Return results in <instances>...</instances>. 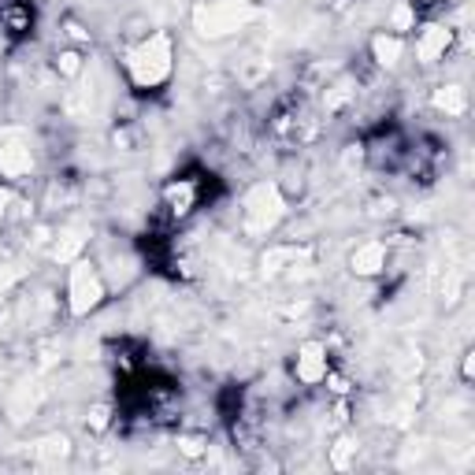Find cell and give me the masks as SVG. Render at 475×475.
Listing matches in <instances>:
<instances>
[{
  "label": "cell",
  "instance_id": "1",
  "mask_svg": "<svg viewBox=\"0 0 475 475\" xmlns=\"http://www.w3.org/2000/svg\"><path fill=\"white\" fill-rule=\"evenodd\" d=\"M127 79L134 89H160L171 71H174V48H171V34L157 30L148 34L145 41H138L131 53H127Z\"/></svg>",
  "mask_w": 475,
  "mask_h": 475
},
{
  "label": "cell",
  "instance_id": "2",
  "mask_svg": "<svg viewBox=\"0 0 475 475\" xmlns=\"http://www.w3.org/2000/svg\"><path fill=\"white\" fill-rule=\"evenodd\" d=\"M283 216H286V197L275 182H257L242 197V227H245V234L260 238V234L279 227Z\"/></svg>",
  "mask_w": 475,
  "mask_h": 475
},
{
  "label": "cell",
  "instance_id": "3",
  "mask_svg": "<svg viewBox=\"0 0 475 475\" xmlns=\"http://www.w3.org/2000/svg\"><path fill=\"white\" fill-rule=\"evenodd\" d=\"M105 297H108V286L101 279V271H97L93 260L79 257L74 264H67V312L71 316H89L105 305Z\"/></svg>",
  "mask_w": 475,
  "mask_h": 475
},
{
  "label": "cell",
  "instance_id": "4",
  "mask_svg": "<svg viewBox=\"0 0 475 475\" xmlns=\"http://www.w3.org/2000/svg\"><path fill=\"white\" fill-rule=\"evenodd\" d=\"M253 15L257 12H253L249 0H208V4L193 8V27L205 38H227L234 30H242Z\"/></svg>",
  "mask_w": 475,
  "mask_h": 475
},
{
  "label": "cell",
  "instance_id": "5",
  "mask_svg": "<svg viewBox=\"0 0 475 475\" xmlns=\"http://www.w3.org/2000/svg\"><path fill=\"white\" fill-rule=\"evenodd\" d=\"M34 171V148H30V138L8 127V131H0V174L12 182L19 179H27V174Z\"/></svg>",
  "mask_w": 475,
  "mask_h": 475
},
{
  "label": "cell",
  "instance_id": "6",
  "mask_svg": "<svg viewBox=\"0 0 475 475\" xmlns=\"http://www.w3.org/2000/svg\"><path fill=\"white\" fill-rule=\"evenodd\" d=\"M386 260H390L386 242L371 238V242L357 245L353 253H349V271H353L357 279H375V275H383V271H386Z\"/></svg>",
  "mask_w": 475,
  "mask_h": 475
},
{
  "label": "cell",
  "instance_id": "7",
  "mask_svg": "<svg viewBox=\"0 0 475 475\" xmlns=\"http://www.w3.org/2000/svg\"><path fill=\"white\" fill-rule=\"evenodd\" d=\"M449 45H454V27H445V22H428L416 38V60L420 64H438L449 53Z\"/></svg>",
  "mask_w": 475,
  "mask_h": 475
},
{
  "label": "cell",
  "instance_id": "8",
  "mask_svg": "<svg viewBox=\"0 0 475 475\" xmlns=\"http://www.w3.org/2000/svg\"><path fill=\"white\" fill-rule=\"evenodd\" d=\"M327 349H323V342H305L301 349H297V379H301L305 386H316L327 379Z\"/></svg>",
  "mask_w": 475,
  "mask_h": 475
},
{
  "label": "cell",
  "instance_id": "9",
  "mask_svg": "<svg viewBox=\"0 0 475 475\" xmlns=\"http://www.w3.org/2000/svg\"><path fill=\"white\" fill-rule=\"evenodd\" d=\"M86 238H89V231L86 227H60V234H56V242H53V260L56 264H74L82 257V249H86Z\"/></svg>",
  "mask_w": 475,
  "mask_h": 475
},
{
  "label": "cell",
  "instance_id": "10",
  "mask_svg": "<svg viewBox=\"0 0 475 475\" xmlns=\"http://www.w3.org/2000/svg\"><path fill=\"white\" fill-rule=\"evenodd\" d=\"M402 56H405V38L402 34H390V30H379L371 38V60L379 64V67H386V71H394L397 64H402Z\"/></svg>",
  "mask_w": 475,
  "mask_h": 475
},
{
  "label": "cell",
  "instance_id": "11",
  "mask_svg": "<svg viewBox=\"0 0 475 475\" xmlns=\"http://www.w3.org/2000/svg\"><path fill=\"white\" fill-rule=\"evenodd\" d=\"M301 257L305 253H301V249H293V245H271L267 253L260 257V271L267 275V279H275V275H283L286 267H293Z\"/></svg>",
  "mask_w": 475,
  "mask_h": 475
},
{
  "label": "cell",
  "instance_id": "12",
  "mask_svg": "<svg viewBox=\"0 0 475 475\" xmlns=\"http://www.w3.org/2000/svg\"><path fill=\"white\" fill-rule=\"evenodd\" d=\"M164 201H167V208H171L174 216H190L193 205H197V186H193L190 179L171 182V186L164 190Z\"/></svg>",
  "mask_w": 475,
  "mask_h": 475
},
{
  "label": "cell",
  "instance_id": "13",
  "mask_svg": "<svg viewBox=\"0 0 475 475\" xmlns=\"http://www.w3.org/2000/svg\"><path fill=\"white\" fill-rule=\"evenodd\" d=\"M431 105L438 108V112H445V115H464L468 112V93L461 89V86H438L435 93H431Z\"/></svg>",
  "mask_w": 475,
  "mask_h": 475
},
{
  "label": "cell",
  "instance_id": "14",
  "mask_svg": "<svg viewBox=\"0 0 475 475\" xmlns=\"http://www.w3.org/2000/svg\"><path fill=\"white\" fill-rule=\"evenodd\" d=\"M67 454H71V442L64 435H48L34 445V457L45 464H60V461H67Z\"/></svg>",
  "mask_w": 475,
  "mask_h": 475
},
{
  "label": "cell",
  "instance_id": "15",
  "mask_svg": "<svg viewBox=\"0 0 475 475\" xmlns=\"http://www.w3.org/2000/svg\"><path fill=\"white\" fill-rule=\"evenodd\" d=\"M386 30H390V34H402V38H405L409 30H416V8L409 4V0H397V4H394Z\"/></svg>",
  "mask_w": 475,
  "mask_h": 475
},
{
  "label": "cell",
  "instance_id": "16",
  "mask_svg": "<svg viewBox=\"0 0 475 475\" xmlns=\"http://www.w3.org/2000/svg\"><path fill=\"white\" fill-rule=\"evenodd\" d=\"M82 53H79V48H64V53L56 56V71L64 74V79H79V74H82Z\"/></svg>",
  "mask_w": 475,
  "mask_h": 475
},
{
  "label": "cell",
  "instance_id": "17",
  "mask_svg": "<svg viewBox=\"0 0 475 475\" xmlns=\"http://www.w3.org/2000/svg\"><path fill=\"white\" fill-rule=\"evenodd\" d=\"M22 279V267L19 264H0V297H8Z\"/></svg>",
  "mask_w": 475,
  "mask_h": 475
},
{
  "label": "cell",
  "instance_id": "18",
  "mask_svg": "<svg viewBox=\"0 0 475 475\" xmlns=\"http://www.w3.org/2000/svg\"><path fill=\"white\" fill-rule=\"evenodd\" d=\"M64 34H67L74 45H89V30L82 27L79 19H64Z\"/></svg>",
  "mask_w": 475,
  "mask_h": 475
},
{
  "label": "cell",
  "instance_id": "19",
  "mask_svg": "<svg viewBox=\"0 0 475 475\" xmlns=\"http://www.w3.org/2000/svg\"><path fill=\"white\" fill-rule=\"evenodd\" d=\"M353 449H357L353 438H342V442L335 445V454H331V464H335V468H349V454H353Z\"/></svg>",
  "mask_w": 475,
  "mask_h": 475
},
{
  "label": "cell",
  "instance_id": "20",
  "mask_svg": "<svg viewBox=\"0 0 475 475\" xmlns=\"http://www.w3.org/2000/svg\"><path fill=\"white\" fill-rule=\"evenodd\" d=\"M15 201H19V197H15V190H12V186H0V223H4V219H12V208H15Z\"/></svg>",
  "mask_w": 475,
  "mask_h": 475
},
{
  "label": "cell",
  "instance_id": "21",
  "mask_svg": "<svg viewBox=\"0 0 475 475\" xmlns=\"http://www.w3.org/2000/svg\"><path fill=\"white\" fill-rule=\"evenodd\" d=\"M179 449H182L186 457H201V454H205V442L193 438V435H182V438H179Z\"/></svg>",
  "mask_w": 475,
  "mask_h": 475
},
{
  "label": "cell",
  "instance_id": "22",
  "mask_svg": "<svg viewBox=\"0 0 475 475\" xmlns=\"http://www.w3.org/2000/svg\"><path fill=\"white\" fill-rule=\"evenodd\" d=\"M89 428H93V431H105V428H108V405H97V409L89 412Z\"/></svg>",
  "mask_w": 475,
  "mask_h": 475
}]
</instances>
